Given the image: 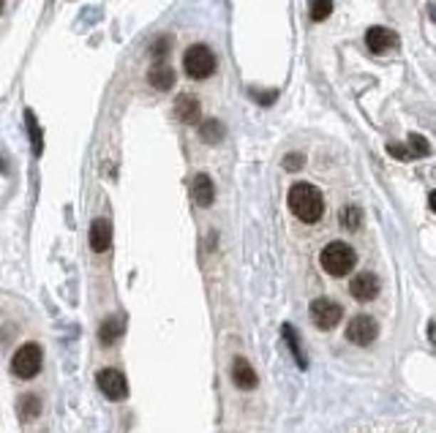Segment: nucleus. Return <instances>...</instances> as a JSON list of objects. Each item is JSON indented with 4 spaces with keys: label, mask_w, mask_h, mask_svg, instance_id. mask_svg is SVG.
Returning a JSON list of instances; mask_svg holds the SVG:
<instances>
[{
    "label": "nucleus",
    "mask_w": 436,
    "mask_h": 433,
    "mask_svg": "<svg viewBox=\"0 0 436 433\" xmlns=\"http://www.w3.org/2000/svg\"><path fill=\"white\" fill-rule=\"evenodd\" d=\"M286 204H289L292 216L297 221H303V224H316L322 218V213H325V197L311 183H295V186L289 188Z\"/></svg>",
    "instance_id": "f257e3e1"
},
{
    "label": "nucleus",
    "mask_w": 436,
    "mask_h": 433,
    "mask_svg": "<svg viewBox=\"0 0 436 433\" xmlns=\"http://www.w3.org/2000/svg\"><path fill=\"white\" fill-rule=\"evenodd\" d=\"M355 262H358L355 248L349 246V243H343V240H333V243H327V246L322 248V254H319V264H322V270H325L327 276H333V278L349 276L352 267H355Z\"/></svg>",
    "instance_id": "f03ea898"
},
{
    "label": "nucleus",
    "mask_w": 436,
    "mask_h": 433,
    "mask_svg": "<svg viewBox=\"0 0 436 433\" xmlns=\"http://www.w3.org/2000/svg\"><path fill=\"white\" fill-rule=\"evenodd\" d=\"M183 71L191 79L213 77V71H216V55H213V49L204 47V44L188 47L186 55H183Z\"/></svg>",
    "instance_id": "7ed1b4c3"
},
{
    "label": "nucleus",
    "mask_w": 436,
    "mask_h": 433,
    "mask_svg": "<svg viewBox=\"0 0 436 433\" xmlns=\"http://www.w3.org/2000/svg\"><path fill=\"white\" fill-rule=\"evenodd\" d=\"M41 362H44V355H41V346L38 343H25L16 349L14 360H11V371L19 379H33L41 371Z\"/></svg>",
    "instance_id": "20e7f679"
},
{
    "label": "nucleus",
    "mask_w": 436,
    "mask_h": 433,
    "mask_svg": "<svg viewBox=\"0 0 436 433\" xmlns=\"http://www.w3.org/2000/svg\"><path fill=\"white\" fill-rule=\"evenodd\" d=\"M311 319L319 330H333L343 319V308L330 297H316L311 303Z\"/></svg>",
    "instance_id": "39448f33"
},
{
    "label": "nucleus",
    "mask_w": 436,
    "mask_h": 433,
    "mask_svg": "<svg viewBox=\"0 0 436 433\" xmlns=\"http://www.w3.org/2000/svg\"><path fill=\"white\" fill-rule=\"evenodd\" d=\"M376 335H379V325L368 313H360L355 319H349V325H346V340H352L358 346H371Z\"/></svg>",
    "instance_id": "423d86ee"
},
{
    "label": "nucleus",
    "mask_w": 436,
    "mask_h": 433,
    "mask_svg": "<svg viewBox=\"0 0 436 433\" xmlns=\"http://www.w3.org/2000/svg\"><path fill=\"white\" fill-rule=\"evenodd\" d=\"M95 385H98V390L107 395L109 401H123L125 395H128V382H125L123 373L115 371V368H101L98 376H95Z\"/></svg>",
    "instance_id": "0eeeda50"
},
{
    "label": "nucleus",
    "mask_w": 436,
    "mask_h": 433,
    "mask_svg": "<svg viewBox=\"0 0 436 433\" xmlns=\"http://www.w3.org/2000/svg\"><path fill=\"white\" fill-rule=\"evenodd\" d=\"M365 44H368V49L376 52V55H385V52L398 47V33L376 25V28H371V31L365 33Z\"/></svg>",
    "instance_id": "6e6552de"
},
{
    "label": "nucleus",
    "mask_w": 436,
    "mask_h": 433,
    "mask_svg": "<svg viewBox=\"0 0 436 433\" xmlns=\"http://www.w3.org/2000/svg\"><path fill=\"white\" fill-rule=\"evenodd\" d=\"M349 292L360 303H371L376 294H379V281H376L374 273H358L352 278V283H349Z\"/></svg>",
    "instance_id": "1a4fd4ad"
},
{
    "label": "nucleus",
    "mask_w": 436,
    "mask_h": 433,
    "mask_svg": "<svg viewBox=\"0 0 436 433\" xmlns=\"http://www.w3.org/2000/svg\"><path fill=\"white\" fill-rule=\"evenodd\" d=\"M232 382L237 390H256V385H259V376L246 357H234L232 360Z\"/></svg>",
    "instance_id": "9d476101"
},
{
    "label": "nucleus",
    "mask_w": 436,
    "mask_h": 433,
    "mask_svg": "<svg viewBox=\"0 0 436 433\" xmlns=\"http://www.w3.org/2000/svg\"><path fill=\"white\" fill-rule=\"evenodd\" d=\"M112 246V224L107 218H95L90 224V248L95 254H104Z\"/></svg>",
    "instance_id": "9b49d317"
},
{
    "label": "nucleus",
    "mask_w": 436,
    "mask_h": 433,
    "mask_svg": "<svg viewBox=\"0 0 436 433\" xmlns=\"http://www.w3.org/2000/svg\"><path fill=\"white\" fill-rule=\"evenodd\" d=\"M175 112H177V118L183 120V123H197L199 120V115H202V107H199V101H197V95L191 93H180L177 95V101H175Z\"/></svg>",
    "instance_id": "f8f14e48"
},
{
    "label": "nucleus",
    "mask_w": 436,
    "mask_h": 433,
    "mask_svg": "<svg viewBox=\"0 0 436 433\" xmlns=\"http://www.w3.org/2000/svg\"><path fill=\"white\" fill-rule=\"evenodd\" d=\"M191 194H194V202H197L199 207H210V204L216 202V186H213V180H210L207 174H197V177H194Z\"/></svg>",
    "instance_id": "ddd939ff"
},
{
    "label": "nucleus",
    "mask_w": 436,
    "mask_h": 433,
    "mask_svg": "<svg viewBox=\"0 0 436 433\" xmlns=\"http://www.w3.org/2000/svg\"><path fill=\"white\" fill-rule=\"evenodd\" d=\"M281 335H284L286 346H289V352H292V357H295L297 368H300V371H306V368H308V357H306V352H303V343H300L297 330L292 325H284V327H281Z\"/></svg>",
    "instance_id": "4468645a"
},
{
    "label": "nucleus",
    "mask_w": 436,
    "mask_h": 433,
    "mask_svg": "<svg viewBox=\"0 0 436 433\" xmlns=\"http://www.w3.org/2000/svg\"><path fill=\"white\" fill-rule=\"evenodd\" d=\"M147 82L156 88V90H172L175 88V68L167 63H156L147 74Z\"/></svg>",
    "instance_id": "2eb2a0df"
},
{
    "label": "nucleus",
    "mask_w": 436,
    "mask_h": 433,
    "mask_svg": "<svg viewBox=\"0 0 436 433\" xmlns=\"http://www.w3.org/2000/svg\"><path fill=\"white\" fill-rule=\"evenodd\" d=\"M199 137L207 145H218V142L224 140V123L216 120V118H207V120L199 123Z\"/></svg>",
    "instance_id": "dca6fc26"
},
{
    "label": "nucleus",
    "mask_w": 436,
    "mask_h": 433,
    "mask_svg": "<svg viewBox=\"0 0 436 433\" xmlns=\"http://www.w3.org/2000/svg\"><path fill=\"white\" fill-rule=\"evenodd\" d=\"M120 333H123V319H120V316H109L107 322L101 325V330H98V338H101L104 346H109V343L118 340Z\"/></svg>",
    "instance_id": "f3484780"
},
{
    "label": "nucleus",
    "mask_w": 436,
    "mask_h": 433,
    "mask_svg": "<svg viewBox=\"0 0 436 433\" xmlns=\"http://www.w3.org/2000/svg\"><path fill=\"white\" fill-rule=\"evenodd\" d=\"M341 224H343V226H346V229H349V232H355V229H360V226H363V210H360V207H355V204L343 207Z\"/></svg>",
    "instance_id": "a211bd4d"
},
{
    "label": "nucleus",
    "mask_w": 436,
    "mask_h": 433,
    "mask_svg": "<svg viewBox=\"0 0 436 433\" xmlns=\"http://www.w3.org/2000/svg\"><path fill=\"white\" fill-rule=\"evenodd\" d=\"M38 412H41V401H38V395H25V398L19 401V414H22V419H33Z\"/></svg>",
    "instance_id": "6ab92c4d"
},
{
    "label": "nucleus",
    "mask_w": 436,
    "mask_h": 433,
    "mask_svg": "<svg viewBox=\"0 0 436 433\" xmlns=\"http://www.w3.org/2000/svg\"><path fill=\"white\" fill-rule=\"evenodd\" d=\"M333 14V0H311V19L313 22H325Z\"/></svg>",
    "instance_id": "aec40b11"
},
{
    "label": "nucleus",
    "mask_w": 436,
    "mask_h": 433,
    "mask_svg": "<svg viewBox=\"0 0 436 433\" xmlns=\"http://www.w3.org/2000/svg\"><path fill=\"white\" fill-rule=\"evenodd\" d=\"M25 123H28V131H31L33 153L41 155V150H44V145H41V131H38V125H36V118H33V112H28V115H25Z\"/></svg>",
    "instance_id": "412c9836"
},
{
    "label": "nucleus",
    "mask_w": 436,
    "mask_h": 433,
    "mask_svg": "<svg viewBox=\"0 0 436 433\" xmlns=\"http://www.w3.org/2000/svg\"><path fill=\"white\" fill-rule=\"evenodd\" d=\"M409 150L415 153V158H420V155L431 153V145H428V140L422 134H409Z\"/></svg>",
    "instance_id": "4be33fe9"
},
{
    "label": "nucleus",
    "mask_w": 436,
    "mask_h": 433,
    "mask_svg": "<svg viewBox=\"0 0 436 433\" xmlns=\"http://www.w3.org/2000/svg\"><path fill=\"white\" fill-rule=\"evenodd\" d=\"M388 153L393 155V158H398V161H415V153H412L409 147H404V145H395V142H390L388 145Z\"/></svg>",
    "instance_id": "5701e85b"
},
{
    "label": "nucleus",
    "mask_w": 436,
    "mask_h": 433,
    "mask_svg": "<svg viewBox=\"0 0 436 433\" xmlns=\"http://www.w3.org/2000/svg\"><path fill=\"white\" fill-rule=\"evenodd\" d=\"M303 167H306V158L300 153H292L284 158V169L286 172H297V169H303Z\"/></svg>",
    "instance_id": "b1692460"
},
{
    "label": "nucleus",
    "mask_w": 436,
    "mask_h": 433,
    "mask_svg": "<svg viewBox=\"0 0 436 433\" xmlns=\"http://www.w3.org/2000/svg\"><path fill=\"white\" fill-rule=\"evenodd\" d=\"M170 44H172L170 36H161L156 44H153V49H150V52H153V58H164V55L170 52Z\"/></svg>",
    "instance_id": "393cba45"
},
{
    "label": "nucleus",
    "mask_w": 436,
    "mask_h": 433,
    "mask_svg": "<svg viewBox=\"0 0 436 433\" xmlns=\"http://www.w3.org/2000/svg\"><path fill=\"white\" fill-rule=\"evenodd\" d=\"M428 340L431 346H436V322H428Z\"/></svg>",
    "instance_id": "a878e982"
},
{
    "label": "nucleus",
    "mask_w": 436,
    "mask_h": 433,
    "mask_svg": "<svg viewBox=\"0 0 436 433\" xmlns=\"http://www.w3.org/2000/svg\"><path fill=\"white\" fill-rule=\"evenodd\" d=\"M428 204H431V210L436 213V191H431V194H428Z\"/></svg>",
    "instance_id": "bb28decb"
},
{
    "label": "nucleus",
    "mask_w": 436,
    "mask_h": 433,
    "mask_svg": "<svg viewBox=\"0 0 436 433\" xmlns=\"http://www.w3.org/2000/svg\"><path fill=\"white\" fill-rule=\"evenodd\" d=\"M0 9H3V0H0Z\"/></svg>",
    "instance_id": "cd10ccee"
}]
</instances>
